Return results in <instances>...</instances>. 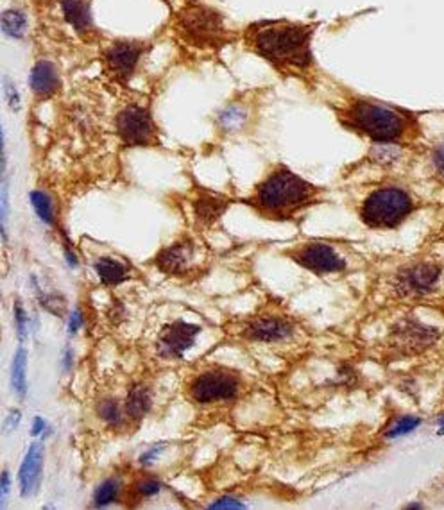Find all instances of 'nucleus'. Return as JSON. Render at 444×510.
Returning a JSON list of instances; mask_svg holds the SVG:
<instances>
[{
  "mask_svg": "<svg viewBox=\"0 0 444 510\" xmlns=\"http://www.w3.org/2000/svg\"><path fill=\"white\" fill-rule=\"evenodd\" d=\"M319 23L299 20H256L240 31L242 49L264 60L283 77L305 85L318 81L319 67L314 54V36Z\"/></svg>",
  "mask_w": 444,
  "mask_h": 510,
  "instance_id": "f257e3e1",
  "label": "nucleus"
},
{
  "mask_svg": "<svg viewBox=\"0 0 444 510\" xmlns=\"http://www.w3.org/2000/svg\"><path fill=\"white\" fill-rule=\"evenodd\" d=\"M332 108L344 129L373 143L408 147L421 138V126L414 113L378 99L350 94Z\"/></svg>",
  "mask_w": 444,
  "mask_h": 510,
  "instance_id": "f03ea898",
  "label": "nucleus"
},
{
  "mask_svg": "<svg viewBox=\"0 0 444 510\" xmlns=\"http://www.w3.org/2000/svg\"><path fill=\"white\" fill-rule=\"evenodd\" d=\"M325 190L292 172L287 165L276 163L253 192L244 199L251 210L264 219L292 220L310 206L323 201Z\"/></svg>",
  "mask_w": 444,
  "mask_h": 510,
  "instance_id": "7ed1b4c3",
  "label": "nucleus"
},
{
  "mask_svg": "<svg viewBox=\"0 0 444 510\" xmlns=\"http://www.w3.org/2000/svg\"><path fill=\"white\" fill-rule=\"evenodd\" d=\"M170 34L187 53L197 56H219L237 43L240 31L229 29L226 16L201 0H187L170 16Z\"/></svg>",
  "mask_w": 444,
  "mask_h": 510,
  "instance_id": "20e7f679",
  "label": "nucleus"
},
{
  "mask_svg": "<svg viewBox=\"0 0 444 510\" xmlns=\"http://www.w3.org/2000/svg\"><path fill=\"white\" fill-rule=\"evenodd\" d=\"M153 47L154 41L144 38H115L102 41L99 53L102 77L109 85L127 88L140 72Z\"/></svg>",
  "mask_w": 444,
  "mask_h": 510,
  "instance_id": "39448f33",
  "label": "nucleus"
},
{
  "mask_svg": "<svg viewBox=\"0 0 444 510\" xmlns=\"http://www.w3.org/2000/svg\"><path fill=\"white\" fill-rule=\"evenodd\" d=\"M416 199L398 185L374 188L360 205V219L371 229H396L414 213Z\"/></svg>",
  "mask_w": 444,
  "mask_h": 510,
  "instance_id": "423d86ee",
  "label": "nucleus"
},
{
  "mask_svg": "<svg viewBox=\"0 0 444 510\" xmlns=\"http://www.w3.org/2000/svg\"><path fill=\"white\" fill-rule=\"evenodd\" d=\"M242 376L237 371L220 365H212L197 371L185 385V394L195 405L233 401L242 391Z\"/></svg>",
  "mask_w": 444,
  "mask_h": 510,
  "instance_id": "0eeeda50",
  "label": "nucleus"
},
{
  "mask_svg": "<svg viewBox=\"0 0 444 510\" xmlns=\"http://www.w3.org/2000/svg\"><path fill=\"white\" fill-rule=\"evenodd\" d=\"M115 134L122 147L161 146L160 127L154 120L151 102H126L115 115Z\"/></svg>",
  "mask_w": 444,
  "mask_h": 510,
  "instance_id": "6e6552de",
  "label": "nucleus"
},
{
  "mask_svg": "<svg viewBox=\"0 0 444 510\" xmlns=\"http://www.w3.org/2000/svg\"><path fill=\"white\" fill-rule=\"evenodd\" d=\"M443 267L433 261H419L401 268L394 278V291L401 298H419L439 283Z\"/></svg>",
  "mask_w": 444,
  "mask_h": 510,
  "instance_id": "1a4fd4ad",
  "label": "nucleus"
},
{
  "mask_svg": "<svg viewBox=\"0 0 444 510\" xmlns=\"http://www.w3.org/2000/svg\"><path fill=\"white\" fill-rule=\"evenodd\" d=\"M440 337L439 330L419 322L418 319H404L391 332V346L401 354H418L432 347Z\"/></svg>",
  "mask_w": 444,
  "mask_h": 510,
  "instance_id": "9d476101",
  "label": "nucleus"
},
{
  "mask_svg": "<svg viewBox=\"0 0 444 510\" xmlns=\"http://www.w3.org/2000/svg\"><path fill=\"white\" fill-rule=\"evenodd\" d=\"M288 256L303 268L315 272V274H332V272H340L346 268V261L340 258V254L332 246L321 242L303 244V246L292 249Z\"/></svg>",
  "mask_w": 444,
  "mask_h": 510,
  "instance_id": "9b49d317",
  "label": "nucleus"
},
{
  "mask_svg": "<svg viewBox=\"0 0 444 510\" xmlns=\"http://www.w3.org/2000/svg\"><path fill=\"white\" fill-rule=\"evenodd\" d=\"M199 333H201V326L197 324L181 319L174 320L161 330L158 337V353L168 360H180L194 346Z\"/></svg>",
  "mask_w": 444,
  "mask_h": 510,
  "instance_id": "f8f14e48",
  "label": "nucleus"
},
{
  "mask_svg": "<svg viewBox=\"0 0 444 510\" xmlns=\"http://www.w3.org/2000/svg\"><path fill=\"white\" fill-rule=\"evenodd\" d=\"M294 324L283 315H258L244 322V339L253 342H283L294 335Z\"/></svg>",
  "mask_w": 444,
  "mask_h": 510,
  "instance_id": "ddd939ff",
  "label": "nucleus"
},
{
  "mask_svg": "<svg viewBox=\"0 0 444 510\" xmlns=\"http://www.w3.org/2000/svg\"><path fill=\"white\" fill-rule=\"evenodd\" d=\"M195 242L188 237L175 240L154 256V265L168 276H187L195 267Z\"/></svg>",
  "mask_w": 444,
  "mask_h": 510,
  "instance_id": "4468645a",
  "label": "nucleus"
},
{
  "mask_svg": "<svg viewBox=\"0 0 444 510\" xmlns=\"http://www.w3.org/2000/svg\"><path fill=\"white\" fill-rule=\"evenodd\" d=\"M61 11L68 26L86 43H101L102 33L95 27L90 0H61Z\"/></svg>",
  "mask_w": 444,
  "mask_h": 510,
  "instance_id": "2eb2a0df",
  "label": "nucleus"
},
{
  "mask_svg": "<svg viewBox=\"0 0 444 510\" xmlns=\"http://www.w3.org/2000/svg\"><path fill=\"white\" fill-rule=\"evenodd\" d=\"M29 86L33 97L38 102H45L56 97L63 86L58 65L50 60H43V58L38 60L31 68Z\"/></svg>",
  "mask_w": 444,
  "mask_h": 510,
  "instance_id": "dca6fc26",
  "label": "nucleus"
},
{
  "mask_svg": "<svg viewBox=\"0 0 444 510\" xmlns=\"http://www.w3.org/2000/svg\"><path fill=\"white\" fill-rule=\"evenodd\" d=\"M229 206V199L226 195L215 194V192L205 190L199 187L192 197V213L199 227L215 226L217 220L224 215Z\"/></svg>",
  "mask_w": 444,
  "mask_h": 510,
  "instance_id": "f3484780",
  "label": "nucleus"
},
{
  "mask_svg": "<svg viewBox=\"0 0 444 510\" xmlns=\"http://www.w3.org/2000/svg\"><path fill=\"white\" fill-rule=\"evenodd\" d=\"M43 470V447L41 444H31L20 467V489L22 496H31L38 491Z\"/></svg>",
  "mask_w": 444,
  "mask_h": 510,
  "instance_id": "a211bd4d",
  "label": "nucleus"
},
{
  "mask_svg": "<svg viewBox=\"0 0 444 510\" xmlns=\"http://www.w3.org/2000/svg\"><path fill=\"white\" fill-rule=\"evenodd\" d=\"M153 406V392L146 384H136L127 392L126 399V417L133 423H140Z\"/></svg>",
  "mask_w": 444,
  "mask_h": 510,
  "instance_id": "6ab92c4d",
  "label": "nucleus"
},
{
  "mask_svg": "<svg viewBox=\"0 0 444 510\" xmlns=\"http://www.w3.org/2000/svg\"><path fill=\"white\" fill-rule=\"evenodd\" d=\"M249 108L242 102H228L217 115V126L222 133H240L249 122Z\"/></svg>",
  "mask_w": 444,
  "mask_h": 510,
  "instance_id": "aec40b11",
  "label": "nucleus"
},
{
  "mask_svg": "<svg viewBox=\"0 0 444 510\" xmlns=\"http://www.w3.org/2000/svg\"><path fill=\"white\" fill-rule=\"evenodd\" d=\"M95 272H97L99 280L102 281L108 287H113V285H120L122 281H126L129 278V267L126 264H122L120 260H113V258H99L94 264Z\"/></svg>",
  "mask_w": 444,
  "mask_h": 510,
  "instance_id": "412c9836",
  "label": "nucleus"
},
{
  "mask_svg": "<svg viewBox=\"0 0 444 510\" xmlns=\"http://www.w3.org/2000/svg\"><path fill=\"white\" fill-rule=\"evenodd\" d=\"M26 369H27V351L23 349V347H20V349L15 353V357H13V364H11L13 391L20 396V399L26 398V392H27Z\"/></svg>",
  "mask_w": 444,
  "mask_h": 510,
  "instance_id": "4be33fe9",
  "label": "nucleus"
},
{
  "mask_svg": "<svg viewBox=\"0 0 444 510\" xmlns=\"http://www.w3.org/2000/svg\"><path fill=\"white\" fill-rule=\"evenodd\" d=\"M31 205H33L34 212L38 213L41 222L54 226L56 224V206H54L53 197L43 190H33L31 192Z\"/></svg>",
  "mask_w": 444,
  "mask_h": 510,
  "instance_id": "5701e85b",
  "label": "nucleus"
},
{
  "mask_svg": "<svg viewBox=\"0 0 444 510\" xmlns=\"http://www.w3.org/2000/svg\"><path fill=\"white\" fill-rule=\"evenodd\" d=\"M97 413L106 425H109L112 428H120L126 421V410H122V406L119 405V401L113 398H106L102 401H99L97 405Z\"/></svg>",
  "mask_w": 444,
  "mask_h": 510,
  "instance_id": "b1692460",
  "label": "nucleus"
},
{
  "mask_svg": "<svg viewBox=\"0 0 444 510\" xmlns=\"http://www.w3.org/2000/svg\"><path fill=\"white\" fill-rule=\"evenodd\" d=\"M27 16L20 9H6L2 15V31L6 36L22 38L26 34Z\"/></svg>",
  "mask_w": 444,
  "mask_h": 510,
  "instance_id": "393cba45",
  "label": "nucleus"
},
{
  "mask_svg": "<svg viewBox=\"0 0 444 510\" xmlns=\"http://www.w3.org/2000/svg\"><path fill=\"white\" fill-rule=\"evenodd\" d=\"M161 491V482L156 477H139L133 484H131V498L135 501H142V499L153 498L158 492Z\"/></svg>",
  "mask_w": 444,
  "mask_h": 510,
  "instance_id": "a878e982",
  "label": "nucleus"
},
{
  "mask_svg": "<svg viewBox=\"0 0 444 510\" xmlns=\"http://www.w3.org/2000/svg\"><path fill=\"white\" fill-rule=\"evenodd\" d=\"M120 491H122V487H120L119 478H108V480L102 482V484L97 487V491H95L94 505L95 506L109 505V503H113L117 498H119Z\"/></svg>",
  "mask_w": 444,
  "mask_h": 510,
  "instance_id": "bb28decb",
  "label": "nucleus"
},
{
  "mask_svg": "<svg viewBox=\"0 0 444 510\" xmlns=\"http://www.w3.org/2000/svg\"><path fill=\"white\" fill-rule=\"evenodd\" d=\"M419 425H421V419H419V417H412V416L401 417V419L389 430L387 437L389 439H394V437L399 435H407V433H411L412 430L418 428Z\"/></svg>",
  "mask_w": 444,
  "mask_h": 510,
  "instance_id": "cd10ccee",
  "label": "nucleus"
},
{
  "mask_svg": "<svg viewBox=\"0 0 444 510\" xmlns=\"http://www.w3.org/2000/svg\"><path fill=\"white\" fill-rule=\"evenodd\" d=\"M4 94H6V101H8L9 108H11L13 112H18L20 95H18V92H16L15 85H13L8 77H4Z\"/></svg>",
  "mask_w": 444,
  "mask_h": 510,
  "instance_id": "c85d7f7f",
  "label": "nucleus"
},
{
  "mask_svg": "<svg viewBox=\"0 0 444 510\" xmlns=\"http://www.w3.org/2000/svg\"><path fill=\"white\" fill-rule=\"evenodd\" d=\"M210 509H244V503H240L235 498H220L210 505Z\"/></svg>",
  "mask_w": 444,
  "mask_h": 510,
  "instance_id": "c756f323",
  "label": "nucleus"
},
{
  "mask_svg": "<svg viewBox=\"0 0 444 510\" xmlns=\"http://www.w3.org/2000/svg\"><path fill=\"white\" fill-rule=\"evenodd\" d=\"M15 320L20 340H23V337H26V312H23V308L20 306V303H16L15 306Z\"/></svg>",
  "mask_w": 444,
  "mask_h": 510,
  "instance_id": "7c9ffc66",
  "label": "nucleus"
},
{
  "mask_svg": "<svg viewBox=\"0 0 444 510\" xmlns=\"http://www.w3.org/2000/svg\"><path fill=\"white\" fill-rule=\"evenodd\" d=\"M432 161L433 165H435V170L444 178V143H439V146L433 149Z\"/></svg>",
  "mask_w": 444,
  "mask_h": 510,
  "instance_id": "2f4dec72",
  "label": "nucleus"
},
{
  "mask_svg": "<svg viewBox=\"0 0 444 510\" xmlns=\"http://www.w3.org/2000/svg\"><path fill=\"white\" fill-rule=\"evenodd\" d=\"M8 492H9V473L4 471L2 473V487H0V505H4L6 498H8Z\"/></svg>",
  "mask_w": 444,
  "mask_h": 510,
  "instance_id": "473e14b6",
  "label": "nucleus"
},
{
  "mask_svg": "<svg viewBox=\"0 0 444 510\" xmlns=\"http://www.w3.org/2000/svg\"><path fill=\"white\" fill-rule=\"evenodd\" d=\"M81 322H82L81 312H74V313H72V319H70V333L77 332V328H79V326H81Z\"/></svg>",
  "mask_w": 444,
  "mask_h": 510,
  "instance_id": "72a5a7b5",
  "label": "nucleus"
},
{
  "mask_svg": "<svg viewBox=\"0 0 444 510\" xmlns=\"http://www.w3.org/2000/svg\"><path fill=\"white\" fill-rule=\"evenodd\" d=\"M43 426H45V425H43V421H41V419H36V421H34V428H33L34 435H38V433H40L41 430H43Z\"/></svg>",
  "mask_w": 444,
  "mask_h": 510,
  "instance_id": "f704fd0d",
  "label": "nucleus"
},
{
  "mask_svg": "<svg viewBox=\"0 0 444 510\" xmlns=\"http://www.w3.org/2000/svg\"><path fill=\"white\" fill-rule=\"evenodd\" d=\"M439 433H444V416L439 419Z\"/></svg>",
  "mask_w": 444,
  "mask_h": 510,
  "instance_id": "c9c22d12",
  "label": "nucleus"
}]
</instances>
